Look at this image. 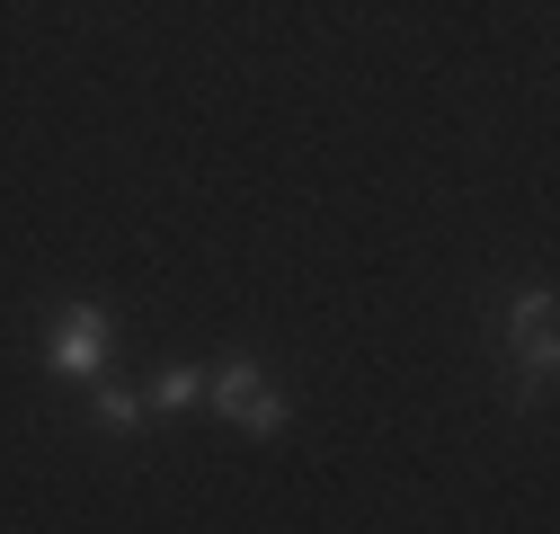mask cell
<instances>
[{
  "label": "cell",
  "mask_w": 560,
  "mask_h": 534,
  "mask_svg": "<svg viewBox=\"0 0 560 534\" xmlns=\"http://www.w3.org/2000/svg\"><path fill=\"white\" fill-rule=\"evenodd\" d=\"M143 419H152V400L133 392V383H107V374L90 383V428H98V437H133Z\"/></svg>",
  "instance_id": "cell-4"
},
{
  "label": "cell",
  "mask_w": 560,
  "mask_h": 534,
  "mask_svg": "<svg viewBox=\"0 0 560 534\" xmlns=\"http://www.w3.org/2000/svg\"><path fill=\"white\" fill-rule=\"evenodd\" d=\"M143 400H152V410H196V400H205V365H161L152 383H143Z\"/></svg>",
  "instance_id": "cell-5"
},
{
  "label": "cell",
  "mask_w": 560,
  "mask_h": 534,
  "mask_svg": "<svg viewBox=\"0 0 560 534\" xmlns=\"http://www.w3.org/2000/svg\"><path fill=\"white\" fill-rule=\"evenodd\" d=\"M205 400L241 428V437H285L294 428V400L267 383V365L258 357H223V365H205Z\"/></svg>",
  "instance_id": "cell-2"
},
{
  "label": "cell",
  "mask_w": 560,
  "mask_h": 534,
  "mask_svg": "<svg viewBox=\"0 0 560 534\" xmlns=\"http://www.w3.org/2000/svg\"><path fill=\"white\" fill-rule=\"evenodd\" d=\"M499 365L516 374V410L542 400L551 365H560V339H551V286H516L499 303Z\"/></svg>",
  "instance_id": "cell-1"
},
{
  "label": "cell",
  "mask_w": 560,
  "mask_h": 534,
  "mask_svg": "<svg viewBox=\"0 0 560 534\" xmlns=\"http://www.w3.org/2000/svg\"><path fill=\"white\" fill-rule=\"evenodd\" d=\"M107 357H116V321H107V303H62V312H54V339H45V374L90 392V383L107 374Z\"/></svg>",
  "instance_id": "cell-3"
}]
</instances>
